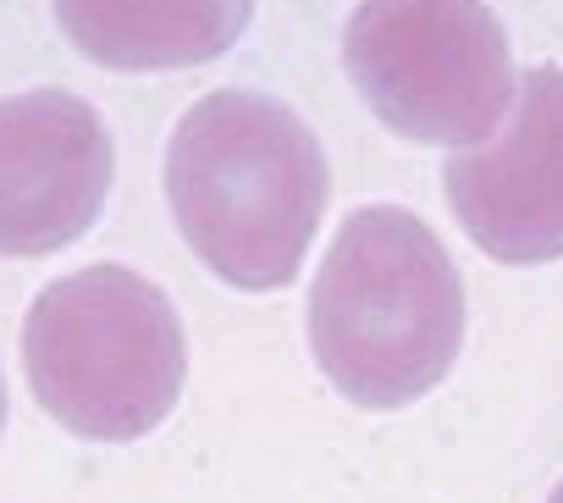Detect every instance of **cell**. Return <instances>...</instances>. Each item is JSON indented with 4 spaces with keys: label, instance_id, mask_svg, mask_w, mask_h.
Here are the masks:
<instances>
[{
    "label": "cell",
    "instance_id": "obj_1",
    "mask_svg": "<svg viewBox=\"0 0 563 503\" xmlns=\"http://www.w3.org/2000/svg\"><path fill=\"white\" fill-rule=\"evenodd\" d=\"M332 199L316 128L276 95L210 89L166 144V205L194 255L232 288L271 294L305 272Z\"/></svg>",
    "mask_w": 563,
    "mask_h": 503
},
{
    "label": "cell",
    "instance_id": "obj_2",
    "mask_svg": "<svg viewBox=\"0 0 563 503\" xmlns=\"http://www.w3.org/2000/svg\"><path fill=\"white\" fill-rule=\"evenodd\" d=\"M464 277L448 243L404 205H360L310 283V354L365 409L426 398L464 349Z\"/></svg>",
    "mask_w": 563,
    "mask_h": 503
},
{
    "label": "cell",
    "instance_id": "obj_3",
    "mask_svg": "<svg viewBox=\"0 0 563 503\" xmlns=\"http://www.w3.org/2000/svg\"><path fill=\"white\" fill-rule=\"evenodd\" d=\"M23 371L67 431L133 442L183 398L188 332L161 283L100 261L40 288L23 316Z\"/></svg>",
    "mask_w": 563,
    "mask_h": 503
},
{
    "label": "cell",
    "instance_id": "obj_4",
    "mask_svg": "<svg viewBox=\"0 0 563 503\" xmlns=\"http://www.w3.org/2000/svg\"><path fill=\"white\" fill-rule=\"evenodd\" d=\"M360 100L409 144H486L519 95L508 29L486 0H360L343 29Z\"/></svg>",
    "mask_w": 563,
    "mask_h": 503
},
{
    "label": "cell",
    "instance_id": "obj_5",
    "mask_svg": "<svg viewBox=\"0 0 563 503\" xmlns=\"http://www.w3.org/2000/svg\"><path fill=\"white\" fill-rule=\"evenodd\" d=\"M448 205L481 255L547 266L563 255V67L519 73L508 122L442 166Z\"/></svg>",
    "mask_w": 563,
    "mask_h": 503
},
{
    "label": "cell",
    "instance_id": "obj_6",
    "mask_svg": "<svg viewBox=\"0 0 563 503\" xmlns=\"http://www.w3.org/2000/svg\"><path fill=\"white\" fill-rule=\"evenodd\" d=\"M106 117L67 89L0 100V255H51L84 238L111 194Z\"/></svg>",
    "mask_w": 563,
    "mask_h": 503
},
{
    "label": "cell",
    "instance_id": "obj_7",
    "mask_svg": "<svg viewBox=\"0 0 563 503\" xmlns=\"http://www.w3.org/2000/svg\"><path fill=\"white\" fill-rule=\"evenodd\" d=\"M62 34L111 73H172L238 45L254 0H51Z\"/></svg>",
    "mask_w": 563,
    "mask_h": 503
},
{
    "label": "cell",
    "instance_id": "obj_8",
    "mask_svg": "<svg viewBox=\"0 0 563 503\" xmlns=\"http://www.w3.org/2000/svg\"><path fill=\"white\" fill-rule=\"evenodd\" d=\"M0 426H7V376H0Z\"/></svg>",
    "mask_w": 563,
    "mask_h": 503
},
{
    "label": "cell",
    "instance_id": "obj_9",
    "mask_svg": "<svg viewBox=\"0 0 563 503\" xmlns=\"http://www.w3.org/2000/svg\"><path fill=\"white\" fill-rule=\"evenodd\" d=\"M547 503H563V481H558V486H552V492H547Z\"/></svg>",
    "mask_w": 563,
    "mask_h": 503
}]
</instances>
